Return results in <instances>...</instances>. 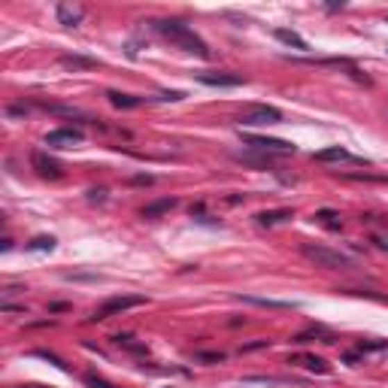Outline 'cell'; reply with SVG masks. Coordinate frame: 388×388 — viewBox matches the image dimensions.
<instances>
[{"label": "cell", "instance_id": "1", "mask_svg": "<svg viewBox=\"0 0 388 388\" xmlns=\"http://www.w3.org/2000/svg\"><path fill=\"white\" fill-rule=\"evenodd\" d=\"M155 31L164 37V40H170L176 49H183V52L188 55H197V58H210V49H206V43L201 37L194 34L188 24L183 22H173V19H164V22H155Z\"/></svg>", "mask_w": 388, "mask_h": 388}, {"label": "cell", "instance_id": "2", "mask_svg": "<svg viewBox=\"0 0 388 388\" xmlns=\"http://www.w3.org/2000/svg\"><path fill=\"white\" fill-rule=\"evenodd\" d=\"M307 258L316 264V267H328V270H349L352 267V258L343 252H334V249H325V246H312V243H303L301 249Z\"/></svg>", "mask_w": 388, "mask_h": 388}, {"label": "cell", "instance_id": "3", "mask_svg": "<svg viewBox=\"0 0 388 388\" xmlns=\"http://www.w3.org/2000/svg\"><path fill=\"white\" fill-rule=\"evenodd\" d=\"M143 303H146V297H140V294H115V297H110V301L103 303V307L94 310L92 321H103V319H110V316H119V312H125V310L143 307Z\"/></svg>", "mask_w": 388, "mask_h": 388}, {"label": "cell", "instance_id": "4", "mask_svg": "<svg viewBox=\"0 0 388 388\" xmlns=\"http://www.w3.org/2000/svg\"><path fill=\"white\" fill-rule=\"evenodd\" d=\"M240 125L246 128H264V125H279L282 121V112L276 106H249L246 112H240Z\"/></svg>", "mask_w": 388, "mask_h": 388}, {"label": "cell", "instance_id": "5", "mask_svg": "<svg viewBox=\"0 0 388 388\" xmlns=\"http://www.w3.org/2000/svg\"><path fill=\"white\" fill-rule=\"evenodd\" d=\"M243 143L258 149L264 155H294V146L288 140H273V137H255V134H243Z\"/></svg>", "mask_w": 388, "mask_h": 388}, {"label": "cell", "instance_id": "6", "mask_svg": "<svg viewBox=\"0 0 388 388\" xmlns=\"http://www.w3.org/2000/svg\"><path fill=\"white\" fill-rule=\"evenodd\" d=\"M43 143L49 149H73V146L85 143V134H82L79 128H58V130H49Z\"/></svg>", "mask_w": 388, "mask_h": 388}, {"label": "cell", "instance_id": "7", "mask_svg": "<svg viewBox=\"0 0 388 388\" xmlns=\"http://www.w3.org/2000/svg\"><path fill=\"white\" fill-rule=\"evenodd\" d=\"M197 82L212 88H234L243 85V76H237V73H197Z\"/></svg>", "mask_w": 388, "mask_h": 388}, {"label": "cell", "instance_id": "8", "mask_svg": "<svg viewBox=\"0 0 388 388\" xmlns=\"http://www.w3.org/2000/svg\"><path fill=\"white\" fill-rule=\"evenodd\" d=\"M31 164H34V170L40 173V176H49V179H58L61 176V164H58L55 158H49L46 152H34L31 155Z\"/></svg>", "mask_w": 388, "mask_h": 388}, {"label": "cell", "instance_id": "9", "mask_svg": "<svg viewBox=\"0 0 388 388\" xmlns=\"http://www.w3.org/2000/svg\"><path fill=\"white\" fill-rule=\"evenodd\" d=\"M316 161H321V164H361V158H355V155H349L343 146L321 149V152H316Z\"/></svg>", "mask_w": 388, "mask_h": 388}, {"label": "cell", "instance_id": "10", "mask_svg": "<svg viewBox=\"0 0 388 388\" xmlns=\"http://www.w3.org/2000/svg\"><path fill=\"white\" fill-rule=\"evenodd\" d=\"M55 15L61 24H67V28H76V24H82V19H85V10L76 3H58L55 6Z\"/></svg>", "mask_w": 388, "mask_h": 388}, {"label": "cell", "instance_id": "11", "mask_svg": "<svg viewBox=\"0 0 388 388\" xmlns=\"http://www.w3.org/2000/svg\"><path fill=\"white\" fill-rule=\"evenodd\" d=\"M173 206H176V197H161V201H155V203H146L143 219H158V216H164V212H170Z\"/></svg>", "mask_w": 388, "mask_h": 388}, {"label": "cell", "instance_id": "12", "mask_svg": "<svg viewBox=\"0 0 388 388\" xmlns=\"http://www.w3.org/2000/svg\"><path fill=\"white\" fill-rule=\"evenodd\" d=\"M292 364H301V367H307V370H316V373H328V361L325 358H316V355H294L292 358Z\"/></svg>", "mask_w": 388, "mask_h": 388}, {"label": "cell", "instance_id": "13", "mask_svg": "<svg viewBox=\"0 0 388 388\" xmlns=\"http://www.w3.org/2000/svg\"><path fill=\"white\" fill-rule=\"evenodd\" d=\"M276 40L279 43H285V46H294V49H301V52H307V40H303L301 34H294V31H285V28H279L276 31Z\"/></svg>", "mask_w": 388, "mask_h": 388}, {"label": "cell", "instance_id": "14", "mask_svg": "<svg viewBox=\"0 0 388 388\" xmlns=\"http://www.w3.org/2000/svg\"><path fill=\"white\" fill-rule=\"evenodd\" d=\"M255 219H258V225L270 228V225H279V221L292 219V210H270V212H258Z\"/></svg>", "mask_w": 388, "mask_h": 388}, {"label": "cell", "instance_id": "15", "mask_svg": "<svg viewBox=\"0 0 388 388\" xmlns=\"http://www.w3.org/2000/svg\"><path fill=\"white\" fill-rule=\"evenodd\" d=\"M106 97H110V103H112V106H119V110H134V106L143 103L140 97H134V94H121V92H110Z\"/></svg>", "mask_w": 388, "mask_h": 388}, {"label": "cell", "instance_id": "16", "mask_svg": "<svg viewBox=\"0 0 388 388\" xmlns=\"http://www.w3.org/2000/svg\"><path fill=\"white\" fill-rule=\"evenodd\" d=\"M28 252H52L55 249V237H34L28 246H24Z\"/></svg>", "mask_w": 388, "mask_h": 388}, {"label": "cell", "instance_id": "17", "mask_svg": "<svg viewBox=\"0 0 388 388\" xmlns=\"http://www.w3.org/2000/svg\"><path fill=\"white\" fill-rule=\"evenodd\" d=\"M249 303H258V307H270V310H292V303L285 301H270V297H246Z\"/></svg>", "mask_w": 388, "mask_h": 388}, {"label": "cell", "instance_id": "18", "mask_svg": "<svg viewBox=\"0 0 388 388\" xmlns=\"http://www.w3.org/2000/svg\"><path fill=\"white\" fill-rule=\"evenodd\" d=\"M67 67H94V61H88V58H76V55H64L61 58Z\"/></svg>", "mask_w": 388, "mask_h": 388}, {"label": "cell", "instance_id": "19", "mask_svg": "<svg viewBox=\"0 0 388 388\" xmlns=\"http://www.w3.org/2000/svg\"><path fill=\"white\" fill-rule=\"evenodd\" d=\"M316 219H321L328 228H340V221H334V219H340V216H337V212H331V210H321Z\"/></svg>", "mask_w": 388, "mask_h": 388}, {"label": "cell", "instance_id": "20", "mask_svg": "<svg viewBox=\"0 0 388 388\" xmlns=\"http://www.w3.org/2000/svg\"><path fill=\"white\" fill-rule=\"evenodd\" d=\"M115 343H119V346H128V349H134V352H143V346H140V343H134V337H128V334L115 337Z\"/></svg>", "mask_w": 388, "mask_h": 388}, {"label": "cell", "instance_id": "21", "mask_svg": "<svg viewBox=\"0 0 388 388\" xmlns=\"http://www.w3.org/2000/svg\"><path fill=\"white\" fill-rule=\"evenodd\" d=\"M88 388H112V385H106L103 379H97V376H88Z\"/></svg>", "mask_w": 388, "mask_h": 388}, {"label": "cell", "instance_id": "22", "mask_svg": "<svg viewBox=\"0 0 388 388\" xmlns=\"http://www.w3.org/2000/svg\"><path fill=\"white\" fill-rule=\"evenodd\" d=\"M373 243L379 246V249H388V237H373Z\"/></svg>", "mask_w": 388, "mask_h": 388}, {"label": "cell", "instance_id": "23", "mask_svg": "<svg viewBox=\"0 0 388 388\" xmlns=\"http://www.w3.org/2000/svg\"><path fill=\"white\" fill-rule=\"evenodd\" d=\"M19 388H46V385H19Z\"/></svg>", "mask_w": 388, "mask_h": 388}]
</instances>
